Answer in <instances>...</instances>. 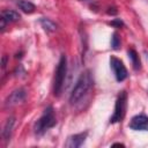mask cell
Returning a JSON list of instances; mask_svg holds the SVG:
<instances>
[{
    "label": "cell",
    "mask_w": 148,
    "mask_h": 148,
    "mask_svg": "<svg viewBox=\"0 0 148 148\" xmlns=\"http://www.w3.org/2000/svg\"><path fill=\"white\" fill-rule=\"evenodd\" d=\"M94 84V80H92V76L90 74V71H84L77 79L72 92H71V96H69V103L73 105V104H76L79 103L86 95L87 92L90 90V88L92 87Z\"/></svg>",
    "instance_id": "obj_1"
},
{
    "label": "cell",
    "mask_w": 148,
    "mask_h": 148,
    "mask_svg": "<svg viewBox=\"0 0 148 148\" xmlns=\"http://www.w3.org/2000/svg\"><path fill=\"white\" fill-rule=\"evenodd\" d=\"M56 124H57V119H56V116H54L53 108L52 106H47L44 110V112L40 116V118L35 123L34 131H35V133L37 135H42L47 130L52 128Z\"/></svg>",
    "instance_id": "obj_2"
},
{
    "label": "cell",
    "mask_w": 148,
    "mask_h": 148,
    "mask_svg": "<svg viewBox=\"0 0 148 148\" xmlns=\"http://www.w3.org/2000/svg\"><path fill=\"white\" fill-rule=\"evenodd\" d=\"M66 73H67V59H66V56L62 54L58 62V66L54 73V79H53V95L57 97L62 91Z\"/></svg>",
    "instance_id": "obj_3"
},
{
    "label": "cell",
    "mask_w": 148,
    "mask_h": 148,
    "mask_svg": "<svg viewBox=\"0 0 148 148\" xmlns=\"http://www.w3.org/2000/svg\"><path fill=\"white\" fill-rule=\"evenodd\" d=\"M126 103H127V92L125 90H123L117 99H116V105H114V112L110 118V123L114 124V123H119L124 119L125 113H126Z\"/></svg>",
    "instance_id": "obj_4"
},
{
    "label": "cell",
    "mask_w": 148,
    "mask_h": 148,
    "mask_svg": "<svg viewBox=\"0 0 148 148\" xmlns=\"http://www.w3.org/2000/svg\"><path fill=\"white\" fill-rule=\"evenodd\" d=\"M110 66H111V68L113 71L116 80L118 82H121V81H124L127 77V75H128L127 74V69H126L124 62L120 59H118L114 56H111L110 57Z\"/></svg>",
    "instance_id": "obj_5"
},
{
    "label": "cell",
    "mask_w": 148,
    "mask_h": 148,
    "mask_svg": "<svg viewBox=\"0 0 148 148\" xmlns=\"http://www.w3.org/2000/svg\"><path fill=\"white\" fill-rule=\"evenodd\" d=\"M128 127L133 131H148V117L145 114L134 116L131 119Z\"/></svg>",
    "instance_id": "obj_6"
},
{
    "label": "cell",
    "mask_w": 148,
    "mask_h": 148,
    "mask_svg": "<svg viewBox=\"0 0 148 148\" xmlns=\"http://www.w3.org/2000/svg\"><path fill=\"white\" fill-rule=\"evenodd\" d=\"M25 98V90L23 88H20V89H16L14 90L6 99L5 102V106L8 108V106H13V105H16L21 102H23Z\"/></svg>",
    "instance_id": "obj_7"
},
{
    "label": "cell",
    "mask_w": 148,
    "mask_h": 148,
    "mask_svg": "<svg viewBox=\"0 0 148 148\" xmlns=\"http://www.w3.org/2000/svg\"><path fill=\"white\" fill-rule=\"evenodd\" d=\"M87 135H88V132H82V133L71 135V136H68L65 146L68 147V148H77L86 141Z\"/></svg>",
    "instance_id": "obj_8"
},
{
    "label": "cell",
    "mask_w": 148,
    "mask_h": 148,
    "mask_svg": "<svg viewBox=\"0 0 148 148\" xmlns=\"http://www.w3.org/2000/svg\"><path fill=\"white\" fill-rule=\"evenodd\" d=\"M1 17L7 22V23H12V22H16L21 18L20 14L15 10H12V9H6V10H2L1 12Z\"/></svg>",
    "instance_id": "obj_9"
},
{
    "label": "cell",
    "mask_w": 148,
    "mask_h": 148,
    "mask_svg": "<svg viewBox=\"0 0 148 148\" xmlns=\"http://www.w3.org/2000/svg\"><path fill=\"white\" fill-rule=\"evenodd\" d=\"M39 24L42 25V28L45 30V31H49V32H53L57 30V24L50 20V18H46V17H40L39 18Z\"/></svg>",
    "instance_id": "obj_10"
},
{
    "label": "cell",
    "mask_w": 148,
    "mask_h": 148,
    "mask_svg": "<svg viewBox=\"0 0 148 148\" xmlns=\"http://www.w3.org/2000/svg\"><path fill=\"white\" fill-rule=\"evenodd\" d=\"M14 123H15V118L14 117H10V118L7 119V121H6L5 126H3V131H2V136H3L5 140H9L12 131H13Z\"/></svg>",
    "instance_id": "obj_11"
},
{
    "label": "cell",
    "mask_w": 148,
    "mask_h": 148,
    "mask_svg": "<svg viewBox=\"0 0 148 148\" xmlns=\"http://www.w3.org/2000/svg\"><path fill=\"white\" fill-rule=\"evenodd\" d=\"M17 6H18V8L22 12H24L27 14L34 13L35 12V8H36L35 5L32 2H30V1H28V0H18L17 1Z\"/></svg>",
    "instance_id": "obj_12"
},
{
    "label": "cell",
    "mask_w": 148,
    "mask_h": 148,
    "mask_svg": "<svg viewBox=\"0 0 148 148\" xmlns=\"http://www.w3.org/2000/svg\"><path fill=\"white\" fill-rule=\"evenodd\" d=\"M128 58H130L131 61H132L133 68H134L135 71L140 69L141 64H140V59H139V56H138V53H136L135 50H133V49H130V50H128Z\"/></svg>",
    "instance_id": "obj_13"
},
{
    "label": "cell",
    "mask_w": 148,
    "mask_h": 148,
    "mask_svg": "<svg viewBox=\"0 0 148 148\" xmlns=\"http://www.w3.org/2000/svg\"><path fill=\"white\" fill-rule=\"evenodd\" d=\"M111 46L114 50L119 49V46H120V38H119V36H118L117 32H113L112 34V37H111Z\"/></svg>",
    "instance_id": "obj_14"
},
{
    "label": "cell",
    "mask_w": 148,
    "mask_h": 148,
    "mask_svg": "<svg viewBox=\"0 0 148 148\" xmlns=\"http://www.w3.org/2000/svg\"><path fill=\"white\" fill-rule=\"evenodd\" d=\"M110 24L111 25H113V27H117V28H120L124 23H123V21L121 20H119V18H116V20H113V21H111L110 22Z\"/></svg>",
    "instance_id": "obj_15"
},
{
    "label": "cell",
    "mask_w": 148,
    "mask_h": 148,
    "mask_svg": "<svg viewBox=\"0 0 148 148\" xmlns=\"http://www.w3.org/2000/svg\"><path fill=\"white\" fill-rule=\"evenodd\" d=\"M0 21H1V29L3 30V29H5V27H6V23H7V22H6V21H5L2 17L0 18Z\"/></svg>",
    "instance_id": "obj_16"
},
{
    "label": "cell",
    "mask_w": 148,
    "mask_h": 148,
    "mask_svg": "<svg viewBox=\"0 0 148 148\" xmlns=\"http://www.w3.org/2000/svg\"><path fill=\"white\" fill-rule=\"evenodd\" d=\"M6 59H7V57L5 56V57L2 58V68H5V66H6Z\"/></svg>",
    "instance_id": "obj_17"
},
{
    "label": "cell",
    "mask_w": 148,
    "mask_h": 148,
    "mask_svg": "<svg viewBox=\"0 0 148 148\" xmlns=\"http://www.w3.org/2000/svg\"><path fill=\"white\" fill-rule=\"evenodd\" d=\"M112 146H113V147H114V146H120V147H124V145H123V143H113Z\"/></svg>",
    "instance_id": "obj_18"
}]
</instances>
